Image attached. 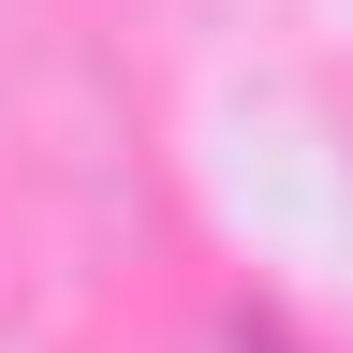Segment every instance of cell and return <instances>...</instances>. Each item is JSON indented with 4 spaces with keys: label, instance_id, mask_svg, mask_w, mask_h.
<instances>
[{
    "label": "cell",
    "instance_id": "1",
    "mask_svg": "<svg viewBox=\"0 0 353 353\" xmlns=\"http://www.w3.org/2000/svg\"><path fill=\"white\" fill-rule=\"evenodd\" d=\"M250 353H309V339H250Z\"/></svg>",
    "mask_w": 353,
    "mask_h": 353
}]
</instances>
